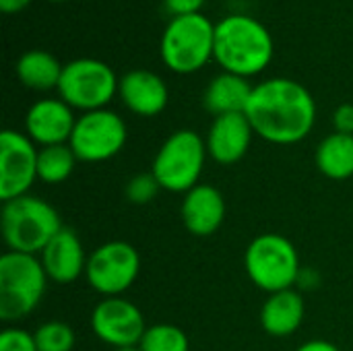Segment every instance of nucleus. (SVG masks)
I'll use <instances>...</instances> for the list:
<instances>
[{
	"label": "nucleus",
	"mask_w": 353,
	"mask_h": 351,
	"mask_svg": "<svg viewBox=\"0 0 353 351\" xmlns=\"http://www.w3.org/2000/svg\"><path fill=\"white\" fill-rule=\"evenodd\" d=\"M244 114L256 137L273 145H296L314 128L316 101L302 83L273 77L254 85Z\"/></svg>",
	"instance_id": "1"
},
{
	"label": "nucleus",
	"mask_w": 353,
	"mask_h": 351,
	"mask_svg": "<svg viewBox=\"0 0 353 351\" xmlns=\"http://www.w3.org/2000/svg\"><path fill=\"white\" fill-rule=\"evenodd\" d=\"M275 54V43L269 29L254 17L228 14L215 23V54L213 60L223 72L244 79L263 72Z\"/></svg>",
	"instance_id": "2"
},
{
	"label": "nucleus",
	"mask_w": 353,
	"mask_h": 351,
	"mask_svg": "<svg viewBox=\"0 0 353 351\" xmlns=\"http://www.w3.org/2000/svg\"><path fill=\"white\" fill-rule=\"evenodd\" d=\"M2 238L8 250L41 254V250L64 228L58 211L43 199L25 194L2 203Z\"/></svg>",
	"instance_id": "3"
},
{
	"label": "nucleus",
	"mask_w": 353,
	"mask_h": 351,
	"mask_svg": "<svg viewBox=\"0 0 353 351\" xmlns=\"http://www.w3.org/2000/svg\"><path fill=\"white\" fill-rule=\"evenodd\" d=\"M215 54V23L203 12L172 17L159 41L163 64L176 74L205 68Z\"/></svg>",
	"instance_id": "4"
},
{
	"label": "nucleus",
	"mask_w": 353,
	"mask_h": 351,
	"mask_svg": "<svg viewBox=\"0 0 353 351\" xmlns=\"http://www.w3.org/2000/svg\"><path fill=\"white\" fill-rule=\"evenodd\" d=\"M48 281L39 257L4 252L0 257V321H25L39 306Z\"/></svg>",
	"instance_id": "5"
},
{
	"label": "nucleus",
	"mask_w": 353,
	"mask_h": 351,
	"mask_svg": "<svg viewBox=\"0 0 353 351\" xmlns=\"http://www.w3.org/2000/svg\"><path fill=\"white\" fill-rule=\"evenodd\" d=\"M207 157L209 153L205 139L190 128H182L172 132L161 143L153 157L151 174L159 182L161 190L186 194L201 184L199 180Z\"/></svg>",
	"instance_id": "6"
},
{
	"label": "nucleus",
	"mask_w": 353,
	"mask_h": 351,
	"mask_svg": "<svg viewBox=\"0 0 353 351\" xmlns=\"http://www.w3.org/2000/svg\"><path fill=\"white\" fill-rule=\"evenodd\" d=\"M244 269L250 281L267 294L292 290L300 279V254L285 236L261 234L244 252Z\"/></svg>",
	"instance_id": "7"
},
{
	"label": "nucleus",
	"mask_w": 353,
	"mask_h": 351,
	"mask_svg": "<svg viewBox=\"0 0 353 351\" xmlns=\"http://www.w3.org/2000/svg\"><path fill=\"white\" fill-rule=\"evenodd\" d=\"M120 79L110 64L97 58H74L64 64L58 83V97L72 110H103L118 93Z\"/></svg>",
	"instance_id": "8"
},
{
	"label": "nucleus",
	"mask_w": 353,
	"mask_h": 351,
	"mask_svg": "<svg viewBox=\"0 0 353 351\" xmlns=\"http://www.w3.org/2000/svg\"><path fill=\"white\" fill-rule=\"evenodd\" d=\"M128 139L126 122L112 110H93L77 118L72 137L68 141L79 161L101 163L116 157Z\"/></svg>",
	"instance_id": "9"
},
{
	"label": "nucleus",
	"mask_w": 353,
	"mask_h": 351,
	"mask_svg": "<svg viewBox=\"0 0 353 351\" xmlns=\"http://www.w3.org/2000/svg\"><path fill=\"white\" fill-rule=\"evenodd\" d=\"M139 273V250L124 240H112L89 254L85 279L103 298H118L134 285Z\"/></svg>",
	"instance_id": "10"
},
{
	"label": "nucleus",
	"mask_w": 353,
	"mask_h": 351,
	"mask_svg": "<svg viewBox=\"0 0 353 351\" xmlns=\"http://www.w3.org/2000/svg\"><path fill=\"white\" fill-rule=\"evenodd\" d=\"M35 143L19 130L0 132V199L2 203L29 194L37 180Z\"/></svg>",
	"instance_id": "11"
},
{
	"label": "nucleus",
	"mask_w": 353,
	"mask_h": 351,
	"mask_svg": "<svg viewBox=\"0 0 353 351\" xmlns=\"http://www.w3.org/2000/svg\"><path fill=\"white\" fill-rule=\"evenodd\" d=\"M91 331L99 341L118 350L139 345L147 325L139 306L118 296L103 298L95 304L91 312Z\"/></svg>",
	"instance_id": "12"
},
{
	"label": "nucleus",
	"mask_w": 353,
	"mask_h": 351,
	"mask_svg": "<svg viewBox=\"0 0 353 351\" xmlns=\"http://www.w3.org/2000/svg\"><path fill=\"white\" fill-rule=\"evenodd\" d=\"M74 124L72 108L60 97H43L25 114V134L39 147L68 145Z\"/></svg>",
	"instance_id": "13"
},
{
	"label": "nucleus",
	"mask_w": 353,
	"mask_h": 351,
	"mask_svg": "<svg viewBox=\"0 0 353 351\" xmlns=\"http://www.w3.org/2000/svg\"><path fill=\"white\" fill-rule=\"evenodd\" d=\"M254 139L246 114H228L213 118L205 145L209 157L219 166H234L244 159Z\"/></svg>",
	"instance_id": "14"
},
{
	"label": "nucleus",
	"mask_w": 353,
	"mask_h": 351,
	"mask_svg": "<svg viewBox=\"0 0 353 351\" xmlns=\"http://www.w3.org/2000/svg\"><path fill=\"white\" fill-rule=\"evenodd\" d=\"M118 97L132 114L141 118H153L165 110L170 101V91L165 81L157 72L134 68L120 77Z\"/></svg>",
	"instance_id": "15"
},
{
	"label": "nucleus",
	"mask_w": 353,
	"mask_h": 351,
	"mask_svg": "<svg viewBox=\"0 0 353 351\" xmlns=\"http://www.w3.org/2000/svg\"><path fill=\"white\" fill-rule=\"evenodd\" d=\"M39 261L50 281L68 285L85 275L89 257L85 254L79 234L70 228H62L56 238L41 250Z\"/></svg>",
	"instance_id": "16"
},
{
	"label": "nucleus",
	"mask_w": 353,
	"mask_h": 351,
	"mask_svg": "<svg viewBox=\"0 0 353 351\" xmlns=\"http://www.w3.org/2000/svg\"><path fill=\"white\" fill-rule=\"evenodd\" d=\"M180 217L184 228L196 238L213 236L225 219V199L211 184H196L182 199Z\"/></svg>",
	"instance_id": "17"
},
{
	"label": "nucleus",
	"mask_w": 353,
	"mask_h": 351,
	"mask_svg": "<svg viewBox=\"0 0 353 351\" xmlns=\"http://www.w3.org/2000/svg\"><path fill=\"white\" fill-rule=\"evenodd\" d=\"M304 317H306L304 298L294 288L269 294V298L261 308V325L265 333H269L271 337L294 335L302 327Z\"/></svg>",
	"instance_id": "18"
},
{
	"label": "nucleus",
	"mask_w": 353,
	"mask_h": 351,
	"mask_svg": "<svg viewBox=\"0 0 353 351\" xmlns=\"http://www.w3.org/2000/svg\"><path fill=\"white\" fill-rule=\"evenodd\" d=\"M252 89L254 85H250L248 79L232 72H221L215 79H211V83L207 85L203 95V106L213 118L228 116V114H244Z\"/></svg>",
	"instance_id": "19"
},
{
	"label": "nucleus",
	"mask_w": 353,
	"mask_h": 351,
	"mask_svg": "<svg viewBox=\"0 0 353 351\" xmlns=\"http://www.w3.org/2000/svg\"><path fill=\"white\" fill-rule=\"evenodd\" d=\"M64 64L46 50H29L17 60V77L19 81L33 91H50L58 89Z\"/></svg>",
	"instance_id": "20"
},
{
	"label": "nucleus",
	"mask_w": 353,
	"mask_h": 351,
	"mask_svg": "<svg viewBox=\"0 0 353 351\" xmlns=\"http://www.w3.org/2000/svg\"><path fill=\"white\" fill-rule=\"evenodd\" d=\"M319 172L329 180H347L353 176V134L333 132L325 137L314 153Z\"/></svg>",
	"instance_id": "21"
},
{
	"label": "nucleus",
	"mask_w": 353,
	"mask_h": 351,
	"mask_svg": "<svg viewBox=\"0 0 353 351\" xmlns=\"http://www.w3.org/2000/svg\"><path fill=\"white\" fill-rule=\"evenodd\" d=\"M77 155L70 149V145H52V147H39L37 155V180L46 184H62L66 182L74 168H77Z\"/></svg>",
	"instance_id": "22"
},
{
	"label": "nucleus",
	"mask_w": 353,
	"mask_h": 351,
	"mask_svg": "<svg viewBox=\"0 0 353 351\" xmlns=\"http://www.w3.org/2000/svg\"><path fill=\"white\" fill-rule=\"evenodd\" d=\"M139 348L141 351H190V341L180 327L159 323L147 327Z\"/></svg>",
	"instance_id": "23"
},
{
	"label": "nucleus",
	"mask_w": 353,
	"mask_h": 351,
	"mask_svg": "<svg viewBox=\"0 0 353 351\" xmlns=\"http://www.w3.org/2000/svg\"><path fill=\"white\" fill-rule=\"evenodd\" d=\"M37 351H72L77 337L70 325L62 321H48L33 333Z\"/></svg>",
	"instance_id": "24"
},
{
	"label": "nucleus",
	"mask_w": 353,
	"mask_h": 351,
	"mask_svg": "<svg viewBox=\"0 0 353 351\" xmlns=\"http://www.w3.org/2000/svg\"><path fill=\"white\" fill-rule=\"evenodd\" d=\"M161 190L159 182L155 180V176L151 172H143V174H137L132 176L126 186H124V197L128 203L132 205H149L157 192Z\"/></svg>",
	"instance_id": "25"
},
{
	"label": "nucleus",
	"mask_w": 353,
	"mask_h": 351,
	"mask_svg": "<svg viewBox=\"0 0 353 351\" xmlns=\"http://www.w3.org/2000/svg\"><path fill=\"white\" fill-rule=\"evenodd\" d=\"M0 351H37V345L33 333L19 327H6L0 333Z\"/></svg>",
	"instance_id": "26"
},
{
	"label": "nucleus",
	"mask_w": 353,
	"mask_h": 351,
	"mask_svg": "<svg viewBox=\"0 0 353 351\" xmlns=\"http://www.w3.org/2000/svg\"><path fill=\"white\" fill-rule=\"evenodd\" d=\"M163 4L172 17H184V14L201 12L205 0H163Z\"/></svg>",
	"instance_id": "27"
},
{
	"label": "nucleus",
	"mask_w": 353,
	"mask_h": 351,
	"mask_svg": "<svg viewBox=\"0 0 353 351\" xmlns=\"http://www.w3.org/2000/svg\"><path fill=\"white\" fill-rule=\"evenodd\" d=\"M335 132L353 134V103H341L333 114Z\"/></svg>",
	"instance_id": "28"
},
{
	"label": "nucleus",
	"mask_w": 353,
	"mask_h": 351,
	"mask_svg": "<svg viewBox=\"0 0 353 351\" xmlns=\"http://www.w3.org/2000/svg\"><path fill=\"white\" fill-rule=\"evenodd\" d=\"M296 351H339V348L327 339H312V341L302 343Z\"/></svg>",
	"instance_id": "29"
},
{
	"label": "nucleus",
	"mask_w": 353,
	"mask_h": 351,
	"mask_svg": "<svg viewBox=\"0 0 353 351\" xmlns=\"http://www.w3.org/2000/svg\"><path fill=\"white\" fill-rule=\"evenodd\" d=\"M29 2L31 0H0V8L6 14H14V12H21L25 6H29Z\"/></svg>",
	"instance_id": "30"
},
{
	"label": "nucleus",
	"mask_w": 353,
	"mask_h": 351,
	"mask_svg": "<svg viewBox=\"0 0 353 351\" xmlns=\"http://www.w3.org/2000/svg\"><path fill=\"white\" fill-rule=\"evenodd\" d=\"M114 351H141V348L139 345H130V348H118V350Z\"/></svg>",
	"instance_id": "31"
},
{
	"label": "nucleus",
	"mask_w": 353,
	"mask_h": 351,
	"mask_svg": "<svg viewBox=\"0 0 353 351\" xmlns=\"http://www.w3.org/2000/svg\"><path fill=\"white\" fill-rule=\"evenodd\" d=\"M50 2H68V0H50Z\"/></svg>",
	"instance_id": "32"
}]
</instances>
